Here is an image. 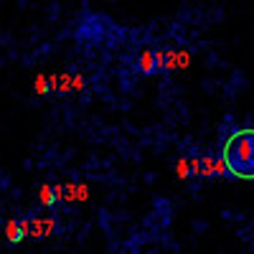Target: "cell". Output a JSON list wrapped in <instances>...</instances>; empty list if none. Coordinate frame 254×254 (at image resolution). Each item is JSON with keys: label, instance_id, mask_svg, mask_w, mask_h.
Returning <instances> with one entry per match:
<instances>
[{"label": "cell", "instance_id": "6da1fadb", "mask_svg": "<svg viewBox=\"0 0 254 254\" xmlns=\"http://www.w3.org/2000/svg\"><path fill=\"white\" fill-rule=\"evenodd\" d=\"M224 163L234 178L254 181V130L252 127H244V130L229 135V140L224 142Z\"/></svg>", "mask_w": 254, "mask_h": 254}, {"label": "cell", "instance_id": "7a4b0ae2", "mask_svg": "<svg viewBox=\"0 0 254 254\" xmlns=\"http://www.w3.org/2000/svg\"><path fill=\"white\" fill-rule=\"evenodd\" d=\"M20 226H23L28 239H46L54 234L56 219L54 216H26V219H20Z\"/></svg>", "mask_w": 254, "mask_h": 254}, {"label": "cell", "instance_id": "3957f363", "mask_svg": "<svg viewBox=\"0 0 254 254\" xmlns=\"http://www.w3.org/2000/svg\"><path fill=\"white\" fill-rule=\"evenodd\" d=\"M137 69H140V74H155L158 69H165V51L145 49L137 56Z\"/></svg>", "mask_w": 254, "mask_h": 254}, {"label": "cell", "instance_id": "277c9868", "mask_svg": "<svg viewBox=\"0 0 254 254\" xmlns=\"http://www.w3.org/2000/svg\"><path fill=\"white\" fill-rule=\"evenodd\" d=\"M224 173H229V168H226L224 158H221V160H216L214 155H203V158H201V176H203V178L224 176Z\"/></svg>", "mask_w": 254, "mask_h": 254}, {"label": "cell", "instance_id": "5b68a950", "mask_svg": "<svg viewBox=\"0 0 254 254\" xmlns=\"http://www.w3.org/2000/svg\"><path fill=\"white\" fill-rule=\"evenodd\" d=\"M23 239H26V231H23V226H20V221H8L5 224V242L8 244H18Z\"/></svg>", "mask_w": 254, "mask_h": 254}, {"label": "cell", "instance_id": "8992f818", "mask_svg": "<svg viewBox=\"0 0 254 254\" xmlns=\"http://www.w3.org/2000/svg\"><path fill=\"white\" fill-rule=\"evenodd\" d=\"M38 201H41V206H44V208L56 206V201H59V196H56V188H54V186H41Z\"/></svg>", "mask_w": 254, "mask_h": 254}, {"label": "cell", "instance_id": "52a82bcc", "mask_svg": "<svg viewBox=\"0 0 254 254\" xmlns=\"http://www.w3.org/2000/svg\"><path fill=\"white\" fill-rule=\"evenodd\" d=\"M33 92H36V97H46L49 92H51V81H49V76H36V84H33Z\"/></svg>", "mask_w": 254, "mask_h": 254}, {"label": "cell", "instance_id": "ba28073f", "mask_svg": "<svg viewBox=\"0 0 254 254\" xmlns=\"http://www.w3.org/2000/svg\"><path fill=\"white\" fill-rule=\"evenodd\" d=\"M74 89V74H61L59 76V84H56V89L54 92H59V94H66V92H71Z\"/></svg>", "mask_w": 254, "mask_h": 254}, {"label": "cell", "instance_id": "9c48e42d", "mask_svg": "<svg viewBox=\"0 0 254 254\" xmlns=\"http://www.w3.org/2000/svg\"><path fill=\"white\" fill-rule=\"evenodd\" d=\"M178 69V51H165V71Z\"/></svg>", "mask_w": 254, "mask_h": 254}, {"label": "cell", "instance_id": "30bf717a", "mask_svg": "<svg viewBox=\"0 0 254 254\" xmlns=\"http://www.w3.org/2000/svg\"><path fill=\"white\" fill-rule=\"evenodd\" d=\"M176 173H178V178H188V176H190V163H188V160H178Z\"/></svg>", "mask_w": 254, "mask_h": 254}, {"label": "cell", "instance_id": "8fae6325", "mask_svg": "<svg viewBox=\"0 0 254 254\" xmlns=\"http://www.w3.org/2000/svg\"><path fill=\"white\" fill-rule=\"evenodd\" d=\"M186 66H188V54L178 51V69H186Z\"/></svg>", "mask_w": 254, "mask_h": 254}, {"label": "cell", "instance_id": "7c38bea8", "mask_svg": "<svg viewBox=\"0 0 254 254\" xmlns=\"http://www.w3.org/2000/svg\"><path fill=\"white\" fill-rule=\"evenodd\" d=\"M84 89V79H81V74H76L74 76V92H81Z\"/></svg>", "mask_w": 254, "mask_h": 254}]
</instances>
